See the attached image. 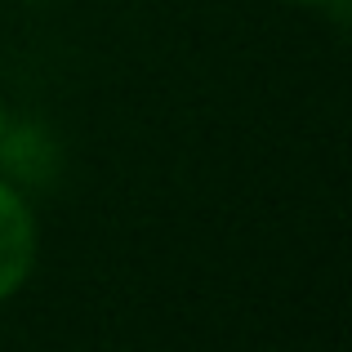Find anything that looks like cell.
Segmentation results:
<instances>
[{"label":"cell","mask_w":352,"mask_h":352,"mask_svg":"<svg viewBox=\"0 0 352 352\" xmlns=\"http://www.w3.org/2000/svg\"><path fill=\"white\" fill-rule=\"evenodd\" d=\"M32 258H36L32 214H27V206L0 183V299L23 285V276L32 272Z\"/></svg>","instance_id":"cell-1"},{"label":"cell","mask_w":352,"mask_h":352,"mask_svg":"<svg viewBox=\"0 0 352 352\" xmlns=\"http://www.w3.org/2000/svg\"><path fill=\"white\" fill-rule=\"evenodd\" d=\"M0 129H5V116H0Z\"/></svg>","instance_id":"cell-2"}]
</instances>
